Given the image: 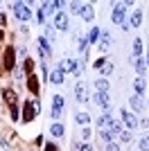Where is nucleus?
Returning <instances> with one entry per match:
<instances>
[{"mask_svg":"<svg viewBox=\"0 0 149 151\" xmlns=\"http://www.w3.org/2000/svg\"><path fill=\"white\" fill-rule=\"evenodd\" d=\"M50 83H54V86H56V83H63V72L59 68L52 70V75H50Z\"/></svg>","mask_w":149,"mask_h":151,"instance_id":"obj_19","label":"nucleus"},{"mask_svg":"<svg viewBox=\"0 0 149 151\" xmlns=\"http://www.w3.org/2000/svg\"><path fill=\"white\" fill-rule=\"evenodd\" d=\"M81 135H84V140H90V129H88V126H86V129H84V133H81Z\"/></svg>","mask_w":149,"mask_h":151,"instance_id":"obj_40","label":"nucleus"},{"mask_svg":"<svg viewBox=\"0 0 149 151\" xmlns=\"http://www.w3.org/2000/svg\"><path fill=\"white\" fill-rule=\"evenodd\" d=\"M81 18L86 20V23H93V18H95V9H93V5H84V12H81Z\"/></svg>","mask_w":149,"mask_h":151,"instance_id":"obj_13","label":"nucleus"},{"mask_svg":"<svg viewBox=\"0 0 149 151\" xmlns=\"http://www.w3.org/2000/svg\"><path fill=\"white\" fill-rule=\"evenodd\" d=\"M108 45H111V36H108V34L104 32V34L99 36V50L106 52V50H108Z\"/></svg>","mask_w":149,"mask_h":151,"instance_id":"obj_22","label":"nucleus"},{"mask_svg":"<svg viewBox=\"0 0 149 151\" xmlns=\"http://www.w3.org/2000/svg\"><path fill=\"white\" fill-rule=\"evenodd\" d=\"M2 97H5V101L9 106H16V101H18V95H16V90H12V88L2 90Z\"/></svg>","mask_w":149,"mask_h":151,"instance_id":"obj_11","label":"nucleus"},{"mask_svg":"<svg viewBox=\"0 0 149 151\" xmlns=\"http://www.w3.org/2000/svg\"><path fill=\"white\" fill-rule=\"evenodd\" d=\"M131 52H133V57H136V59H140V54H142V41H140V38H136V41H133Z\"/></svg>","mask_w":149,"mask_h":151,"instance_id":"obj_24","label":"nucleus"},{"mask_svg":"<svg viewBox=\"0 0 149 151\" xmlns=\"http://www.w3.org/2000/svg\"><path fill=\"white\" fill-rule=\"evenodd\" d=\"M120 140H122V142H131V140H133V135H131L129 129H124V131L120 133Z\"/></svg>","mask_w":149,"mask_h":151,"instance_id":"obj_29","label":"nucleus"},{"mask_svg":"<svg viewBox=\"0 0 149 151\" xmlns=\"http://www.w3.org/2000/svg\"><path fill=\"white\" fill-rule=\"evenodd\" d=\"M5 23H7V18H5V14L0 12V27H5Z\"/></svg>","mask_w":149,"mask_h":151,"instance_id":"obj_41","label":"nucleus"},{"mask_svg":"<svg viewBox=\"0 0 149 151\" xmlns=\"http://www.w3.org/2000/svg\"><path fill=\"white\" fill-rule=\"evenodd\" d=\"M77 47H79V52H81V54H86V50H88V38H84V36H81V38H79V45H77Z\"/></svg>","mask_w":149,"mask_h":151,"instance_id":"obj_28","label":"nucleus"},{"mask_svg":"<svg viewBox=\"0 0 149 151\" xmlns=\"http://www.w3.org/2000/svg\"><path fill=\"white\" fill-rule=\"evenodd\" d=\"M74 151H93L90 145H74Z\"/></svg>","mask_w":149,"mask_h":151,"instance_id":"obj_34","label":"nucleus"},{"mask_svg":"<svg viewBox=\"0 0 149 151\" xmlns=\"http://www.w3.org/2000/svg\"><path fill=\"white\" fill-rule=\"evenodd\" d=\"M38 50H41V57L48 59L50 54H52V47H50V41L45 36H38Z\"/></svg>","mask_w":149,"mask_h":151,"instance_id":"obj_10","label":"nucleus"},{"mask_svg":"<svg viewBox=\"0 0 149 151\" xmlns=\"http://www.w3.org/2000/svg\"><path fill=\"white\" fill-rule=\"evenodd\" d=\"M41 111V101L38 99H27L23 106V120L25 122H32L34 120V113H38Z\"/></svg>","mask_w":149,"mask_h":151,"instance_id":"obj_2","label":"nucleus"},{"mask_svg":"<svg viewBox=\"0 0 149 151\" xmlns=\"http://www.w3.org/2000/svg\"><path fill=\"white\" fill-rule=\"evenodd\" d=\"M140 23H142V9H133L131 20H129V27L131 29H133V27H140Z\"/></svg>","mask_w":149,"mask_h":151,"instance_id":"obj_12","label":"nucleus"},{"mask_svg":"<svg viewBox=\"0 0 149 151\" xmlns=\"http://www.w3.org/2000/svg\"><path fill=\"white\" fill-rule=\"evenodd\" d=\"M43 151H59V147L56 145H52V142H50V145H45V149Z\"/></svg>","mask_w":149,"mask_h":151,"instance_id":"obj_38","label":"nucleus"},{"mask_svg":"<svg viewBox=\"0 0 149 151\" xmlns=\"http://www.w3.org/2000/svg\"><path fill=\"white\" fill-rule=\"evenodd\" d=\"M50 135H52V138H61L63 135V124L61 122H54V124L50 126Z\"/></svg>","mask_w":149,"mask_h":151,"instance_id":"obj_17","label":"nucleus"},{"mask_svg":"<svg viewBox=\"0 0 149 151\" xmlns=\"http://www.w3.org/2000/svg\"><path fill=\"white\" fill-rule=\"evenodd\" d=\"M61 111H63V97L61 95H54V97H52V117L59 120V117H61Z\"/></svg>","mask_w":149,"mask_h":151,"instance_id":"obj_7","label":"nucleus"},{"mask_svg":"<svg viewBox=\"0 0 149 151\" xmlns=\"http://www.w3.org/2000/svg\"><path fill=\"white\" fill-rule=\"evenodd\" d=\"M136 70H138V75H140V77H145V75H147V61H145L142 57H140V59H136Z\"/></svg>","mask_w":149,"mask_h":151,"instance_id":"obj_20","label":"nucleus"},{"mask_svg":"<svg viewBox=\"0 0 149 151\" xmlns=\"http://www.w3.org/2000/svg\"><path fill=\"white\" fill-rule=\"evenodd\" d=\"M9 111H12V120L16 122L18 120V104H16V106H9Z\"/></svg>","mask_w":149,"mask_h":151,"instance_id":"obj_35","label":"nucleus"},{"mask_svg":"<svg viewBox=\"0 0 149 151\" xmlns=\"http://www.w3.org/2000/svg\"><path fill=\"white\" fill-rule=\"evenodd\" d=\"M106 151H120L118 142H108V145H106Z\"/></svg>","mask_w":149,"mask_h":151,"instance_id":"obj_36","label":"nucleus"},{"mask_svg":"<svg viewBox=\"0 0 149 151\" xmlns=\"http://www.w3.org/2000/svg\"><path fill=\"white\" fill-rule=\"evenodd\" d=\"M27 88H30V93L34 95V97L38 95V81H36V77H34V75L27 77Z\"/></svg>","mask_w":149,"mask_h":151,"instance_id":"obj_14","label":"nucleus"},{"mask_svg":"<svg viewBox=\"0 0 149 151\" xmlns=\"http://www.w3.org/2000/svg\"><path fill=\"white\" fill-rule=\"evenodd\" d=\"M14 16L18 20H30L32 18V12L27 9V2H14Z\"/></svg>","mask_w":149,"mask_h":151,"instance_id":"obj_4","label":"nucleus"},{"mask_svg":"<svg viewBox=\"0 0 149 151\" xmlns=\"http://www.w3.org/2000/svg\"><path fill=\"white\" fill-rule=\"evenodd\" d=\"M74 99L81 101V104H88V101H90V97H88V86H86V81H77V83H74Z\"/></svg>","mask_w":149,"mask_h":151,"instance_id":"obj_3","label":"nucleus"},{"mask_svg":"<svg viewBox=\"0 0 149 151\" xmlns=\"http://www.w3.org/2000/svg\"><path fill=\"white\" fill-rule=\"evenodd\" d=\"M36 20H38V23H43V20H45V12H43V9H38V12H36Z\"/></svg>","mask_w":149,"mask_h":151,"instance_id":"obj_37","label":"nucleus"},{"mask_svg":"<svg viewBox=\"0 0 149 151\" xmlns=\"http://www.w3.org/2000/svg\"><path fill=\"white\" fill-rule=\"evenodd\" d=\"M97 126H102V129H108V126H111V115H108V113L99 115V117H97Z\"/></svg>","mask_w":149,"mask_h":151,"instance_id":"obj_23","label":"nucleus"},{"mask_svg":"<svg viewBox=\"0 0 149 151\" xmlns=\"http://www.w3.org/2000/svg\"><path fill=\"white\" fill-rule=\"evenodd\" d=\"M0 41H2V29H0Z\"/></svg>","mask_w":149,"mask_h":151,"instance_id":"obj_44","label":"nucleus"},{"mask_svg":"<svg viewBox=\"0 0 149 151\" xmlns=\"http://www.w3.org/2000/svg\"><path fill=\"white\" fill-rule=\"evenodd\" d=\"M140 151H149V135H145L140 140Z\"/></svg>","mask_w":149,"mask_h":151,"instance_id":"obj_31","label":"nucleus"},{"mask_svg":"<svg viewBox=\"0 0 149 151\" xmlns=\"http://www.w3.org/2000/svg\"><path fill=\"white\" fill-rule=\"evenodd\" d=\"M145 61H147V68H149V50H147V59H145Z\"/></svg>","mask_w":149,"mask_h":151,"instance_id":"obj_43","label":"nucleus"},{"mask_svg":"<svg viewBox=\"0 0 149 151\" xmlns=\"http://www.w3.org/2000/svg\"><path fill=\"white\" fill-rule=\"evenodd\" d=\"M52 7H54V12H56V9H61V7H63V2H61V0H52Z\"/></svg>","mask_w":149,"mask_h":151,"instance_id":"obj_39","label":"nucleus"},{"mask_svg":"<svg viewBox=\"0 0 149 151\" xmlns=\"http://www.w3.org/2000/svg\"><path fill=\"white\" fill-rule=\"evenodd\" d=\"M23 68H25V72H32V68H34V61H32V59H25Z\"/></svg>","mask_w":149,"mask_h":151,"instance_id":"obj_33","label":"nucleus"},{"mask_svg":"<svg viewBox=\"0 0 149 151\" xmlns=\"http://www.w3.org/2000/svg\"><path fill=\"white\" fill-rule=\"evenodd\" d=\"M93 101L102 108H111V97H108V93H93Z\"/></svg>","mask_w":149,"mask_h":151,"instance_id":"obj_8","label":"nucleus"},{"mask_svg":"<svg viewBox=\"0 0 149 151\" xmlns=\"http://www.w3.org/2000/svg\"><path fill=\"white\" fill-rule=\"evenodd\" d=\"M133 88H136V95H140V97L145 95V90H147V83H145L142 77H138L136 81H133Z\"/></svg>","mask_w":149,"mask_h":151,"instance_id":"obj_15","label":"nucleus"},{"mask_svg":"<svg viewBox=\"0 0 149 151\" xmlns=\"http://www.w3.org/2000/svg\"><path fill=\"white\" fill-rule=\"evenodd\" d=\"M99 135H102V140H104L106 145H108V142H113V138H115V133H113L111 129H102V131H99Z\"/></svg>","mask_w":149,"mask_h":151,"instance_id":"obj_25","label":"nucleus"},{"mask_svg":"<svg viewBox=\"0 0 149 151\" xmlns=\"http://www.w3.org/2000/svg\"><path fill=\"white\" fill-rule=\"evenodd\" d=\"M131 7L129 0H124V2H115L113 5V14H111V20L115 23V25H122L124 23V14H127V9Z\"/></svg>","mask_w":149,"mask_h":151,"instance_id":"obj_1","label":"nucleus"},{"mask_svg":"<svg viewBox=\"0 0 149 151\" xmlns=\"http://www.w3.org/2000/svg\"><path fill=\"white\" fill-rule=\"evenodd\" d=\"M74 120L79 122V124H84V126H86L88 122H90V115H88V113H79V115H77V117H74Z\"/></svg>","mask_w":149,"mask_h":151,"instance_id":"obj_27","label":"nucleus"},{"mask_svg":"<svg viewBox=\"0 0 149 151\" xmlns=\"http://www.w3.org/2000/svg\"><path fill=\"white\" fill-rule=\"evenodd\" d=\"M54 27H56V29H68V14H66V12H56Z\"/></svg>","mask_w":149,"mask_h":151,"instance_id":"obj_9","label":"nucleus"},{"mask_svg":"<svg viewBox=\"0 0 149 151\" xmlns=\"http://www.w3.org/2000/svg\"><path fill=\"white\" fill-rule=\"evenodd\" d=\"M70 12H72L74 16H81V12H84V5H81V2H70Z\"/></svg>","mask_w":149,"mask_h":151,"instance_id":"obj_26","label":"nucleus"},{"mask_svg":"<svg viewBox=\"0 0 149 151\" xmlns=\"http://www.w3.org/2000/svg\"><path fill=\"white\" fill-rule=\"evenodd\" d=\"M140 124H142L145 129H149V117H145V120H140Z\"/></svg>","mask_w":149,"mask_h":151,"instance_id":"obj_42","label":"nucleus"},{"mask_svg":"<svg viewBox=\"0 0 149 151\" xmlns=\"http://www.w3.org/2000/svg\"><path fill=\"white\" fill-rule=\"evenodd\" d=\"M99 36H102V34H99V27H93V29L88 32V36H86V38H88V45H95Z\"/></svg>","mask_w":149,"mask_h":151,"instance_id":"obj_21","label":"nucleus"},{"mask_svg":"<svg viewBox=\"0 0 149 151\" xmlns=\"http://www.w3.org/2000/svg\"><path fill=\"white\" fill-rule=\"evenodd\" d=\"M99 72H102V75H104V79H106V75H111V72H113V63H106V65L99 70Z\"/></svg>","mask_w":149,"mask_h":151,"instance_id":"obj_32","label":"nucleus"},{"mask_svg":"<svg viewBox=\"0 0 149 151\" xmlns=\"http://www.w3.org/2000/svg\"><path fill=\"white\" fill-rule=\"evenodd\" d=\"M106 63H108V61H106V59L102 57V59H97V61H93V68H95V70H102V68L106 65Z\"/></svg>","mask_w":149,"mask_h":151,"instance_id":"obj_30","label":"nucleus"},{"mask_svg":"<svg viewBox=\"0 0 149 151\" xmlns=\"http://www.w3.org/2000/svg\"><path fill=\"white\" fill-rule=\"evenodd\" d=\"M129 104H131L133 111H142V97H140V95H131V97H129Z\"/></svg>","mask_w":149,"mask_h":151,"instance_id":"obj_16","label":"nucleus"},{"mask_svg":"<svg viewBox=\"0 0 149 151\" xmlns=\"http://www.w3.org/2000/svg\"><path fill=\"white\" fill-rule=\"evenodd\" d=\"M2 61H5V68H7V70H14V68H16V47L7 45V47H5V57H2Z\"/></svg>","mask_w":149,"mask_h":151,"instance_id":"obj_5","label":"nucleus"},{"mask_svg":"<svg viewBox=\"0 0 149 151\" xmlns=\"http://www.w3.org/2000/svg\"><path fill=\"white\" fill-rule=\"evenodd\" d=\"M95 93H108V81H106L104 77L95 81Z\"/></svg>","mask_w":149,"mask_h":151,"instance_id":"obj_18","label":"nucleus"},{"mask_svg":"<svg viewBox=\"0 0 149 151\" xmlns=\"http://www.w3.org/2000/svg\"><path fill=\"white\" fill-rule=\"evenodd\" d=\"M120 115H122V122H124V126H127L129 131L138 126V120H136V115H133V113H129L127 108H122V111H120Z\"/></svg>","mask_w":149,"mask_h":151,"instance_id":"obj_6","label":"nucleus"}]
</instances>
